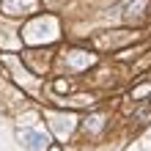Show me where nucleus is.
Returning <instances> with one entry per match:
<instances>
[{"instance_id": "1", "label": "nucleus", "mask_w": 151, "mask_h": 151, "mask_svg": "<svg viewBox=\"0 0 151 151\" xmlns=\"http://www.w3.org/2000/svg\"><path fill=\"white\" fill-rule=\"evenodd\" d=\"M19 143L28 148V151H47L50 146V137L44 132H33V129H22L19 132Z\"/></svg>"}, {"instance_id": "2", "label": "nucleus", "mask_w": 151, "mask_h": 151, "mask_svg": "<svg viewBox=\"0 0 151 151\" xmlns=\"http://www.w3.org/2000/svg\"><path fill=\"white\" fill-rule=\"evenodd\" d=\"M148 93H151V83H146V85H137L135 91H132V99H137V102H140V99H143V96H148Z\"/></svg>"}]
</instances>
